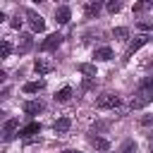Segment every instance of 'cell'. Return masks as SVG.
<instances>
[{
  "mask_svg": "<svg viewBox=\"0 0 153 153\" xmlns=\"http://www.w3.org/2000/svg\"><path fill=\"white\" fill-rule=\"evenodd\" d=\"M148 103H153V91H148V88H136V93H134L131 100H129V108H131V110H141V108H146Z\"/></svg>",
  "mask_w": 153,
  "mask_h": 153,
  "instance_id": "6da1fadb",
  "label": "cell"
},
{
  "mask_svg": "<svg viewBox=\"0 0 153 153\" xmlns=\"http://www.w3.org/2000/svg\"><path fill=\"white\" fill-rule=\"evenodd\" d=\"M117 105H120V96L112 93V91H105V93H100L96 98V108L98 110H115Z\"/></svg>",
  "mask_w": 153,
  "mask_h": 153,
  "instance_id": "7a4b0ae2",
  "label": "cell"
},
{
  "mask_svg": "<svg viewBox=\"0 0 153 153\" xmlns=\"http://www.w3.org/2000/svg\"><path fill=\"white\" fill-rule=\"evenodd\" d=\"M17 134H19V120H17V117L5 120V124H2V129H0V141H12Z\"/></svg>",
  "mask_w": 153,
  "mask_h": 153,
  "instance_id": "3957f363",
  "label": "cell"
},
{
  "mask_svg": "<svg viewBox=\"0 0 153 153\" xmlns=\"http://www.w3.org/2000/svg\"><path fill=\"white\" fill-rule=\"evenodd\" d=\"M38 131H41V124H38V122H31V124H26L24 129H19V136H22L26 143H31V141L38 139Z\"/></svg>",
  "mask_w": 153,
  "mask_h": 153,
  "instance_id": "277c9868",
  "label": "cell"
},
{
  "mask_svg": "<svg viewBox=\"0 0 153 153\" xmlns=\"http://www.w3.org/2000/svg\"><path fill=\"white\" fill-rule=\"evenodd\" d=\"M26 22H29V26H31V31H43L45 29V22H43V17L38 14V12H33V10H26Z\"/></svg>",
  "mask_w": 153,
  "mask_h": 153,
  "instance_id": "5b68a950",
  "label": "cell"
},
{
  "mask_svg": "<svg viewBox=\"0 0 153 153\" xmlns=\"http://www.w3.org/2000/svg\"><path fill=\"white\" fill-rule=\"evenodd\" d=\"M148 41H151V36H148V33H143V36H136V38H134V41L129 43V48H127V53H124V57L129 60V57H131V55H134L136 50H141V48H143V45H146Z\"/></svg>",
  "mask_w": 153,
  "mask_h": 153,
  "instance_id": "8992f818",
  "label": "cell"
},
{
  "mask_svg": "<svg viewBox=\"0 0 153 153\" xmlns=\"http://www.w3.org/2000/svg\"><path fill=\"white\" fill-rule=\"evenodd\" d=\"M60 43H62V36H60V33H50V36H45V41L41 43V50H43V53L57 50V48H60Z\"/></svg>",
  "mask_w": 153,
  "mask_h": 153,
  "instance_id": "52a82bcc",
  "label": "cell"
},
{
  "mask_svg": "<svg viewBox=\"0 0 153 153\" xmlns=\"http://www.w3.org/2000/svg\"><path fill=\"white\" fill-rule=\"evenodd\" d=\"M33 69H36V72L43 76V74H50V72L55 69V65H53V62H48L45 57H36V62H33Z\"/></svg>",
  "mask_w": 153,
  "mask_h": 153,
  "instance_id": "ba28073f",
  "label": "cell"
},
{
  "mask_svg": "<svg viewBox=\"0 0 153 153\" xmlns=\"http://www.w3.org/2000/svg\"><path fill=\"white\" fill-rule=\"evenodd\" d=\"M31 45H33L31 33H22V36H19V43H17V53H19V55H24V53H29V50H31Z\"/></svg>",
  "mask_w": 153,
  "mask_h": 153,
  "instance_id": "9c48e42d",
  "label": "cell"
},
{
  "mask_svg": "<svg viewBox=\"0 0 153 153\" xmlns=\"http://www.w3.org/2000/svg\"><path fill=\"white\" fill-rule=\"evenodd\" d=\"M100 7H103V2H100V0H88L84 12H86V17H88V19H93V17H98V14H100Z\"/></svg>",
  "mask_w": 153,
  "mask_h": 153,
  "instance_id": "30bf717a",
  "label": "cell"
},
{
  "mask_svg": "<svg viewBox=\"0 0 153 153\" xmlns=\"http://www.w3.org/2000/svg\"><path fill=\"white\" fill-rule=\"evenodd\" d=\"M43 108H45V105H43L41 100H26V103H24V112H26V115H38V112H43Z\"/></svg>",
  "mask_w": 153,
  "mask_h": 153,
  "instance_id": "8fae6325",
  "label": "cell"
},
{
  "mask_svg": "<svg viewBox=\"0 0 153 153\" xmlns=\"http://www.w3.org/2000/svg\"><path fill=\"white\" fill-rule=\"evenodd\" d=\"M69 17H72V12H69V7H67V5H62V7H57V10H55V22H57V24H67V22H69Z\"/></svg>",
  "mask_w": 153,
  "mask_h": 153,
  "instance_id": "7c38bea8",
  "label": "cell"
},
{
  "mask_svg": "<svg viewBox=\"0 0 153 153\" xmlns=\"http://www.w3.org/2000/svg\"><path fill=\"white\" fill-rule=\"evenodd\" d=\"M76 69H79V72H81L86 79H96V76H98V72H96V65H91V62H81Z\"/></svg>",
  "mask_w": 153,
  "mask_h": 153,
  "instance_id": "4fadbf2b",
  "label": "cell"
},
{
  "mask_svg": "<svg viewBox=\"0 0 153 153\" xmlns=\"http://www.w3.org/2000/svg\"><path fill=\"white\" fill-rule=\"evenodd\" d=\"M69 127H72V120H69V117H60V120L53 124L55 134H67V131H69Z\"/></svg>",
  "mask_w": 153,
  "mask_h": 153,
  "instance_id": "5bb4252c",
  "label": "cell"
},
{
  "mask_svg": "<svg viewBox=\"0 0 153 153\" xmlns=\"http://www.w3.org/2000/svg\"><path fill=\"white\" fill-rule=\"evenodd\" d=\"M88 143H91L96 151H108V148H110V141L103 139V136H88Z\"/></svg>",
  "mask_w": 153,
  "mask_h": 153,
  "instance_id": "9a60e30c",
  "label": "cell"
},
{
  "mask_svg": "<svg viewBox=\"0 0 153 153\" xmlns=\"http://www.w3.org/2000/svg\"><path fill=\"white\" fill-rule=\"evenodd\" d=\"M45 88V81L43 79H38V81H26L24 84V93H38V91H43Z\"/></svg>",
  "mask_w": 153,
  "mask_h": 153,
  "instance_id": "2e32d148",
  "label": "cell"
},
{
  "mask_svg": "<svg viewBox=\"0 0 153 153\" xmlns=\"http://www.w3.org/2000/svg\"><path fill=\"white\" fill-rule=\"evenodd\" d=\"M93 57H96L98 62H108V60H112V50H110L108 45H103V48H98V50L93 53Z\"/></svg>",
  "mask_w": 153,
  "mask_h": 153,
  "instance_id": "e0dca14e",
  "label": "cell"
},
{
  "mask_svg": "<svg viewBox=\"0 0 153 153\" xmlns=\"http://www.w3.org/2000/svg\"><path fill=\"white\" fill-rule=\"evenodd\" d=\"M72 98V88L69 86H65V88H60L57 93H55V100H60V103H67Z\"/></svg>",
  "mask_w": 153,
  "mask_h": 153,
  "instance_id": "ac0fdd59",
  "label": "cell"
},
{
  "mask_svg": "<svg viewBox=\"0 0 153 153\" xmlns=\"http://www.w3.org/2000/svg\"><path fill=\"white\" fill-rule=\"evenodd\" d=\"M151 7H153V0H139V2H134V12L136 14H141V12L151 10Z\"/></svg>",
  "mask_w": 153,
  "mask_h": 153,
  "instance_id": "d6986e66",
  "label": "cell"
},
{
  "mask_svg": "<svg viewBox=\"0 0 153 153\" xmlns=\"http://www.w3.org/2000/svg\"><path fill=\"white\" fill-rule=\"evenodd\" d=\"M120 7H122V2H120V0H108V2H105V10H108L110 14L120 12Z\"/></svg>",
  "mask_w": 153,
  "mask_h": 153,
  "instance_id": "ffe728a7",
  "label": "cell"
},
{
  "mask_svg": "<svg viewBox=\"0 0 153 153\" xmlns=\"http://www.w3.org/2000/svg\"><path fill=\"white\" fill-rule=\"evenodd\" d=\"M120 153H136V143H134L131 139H127V141L122 143V148H120Z\"/></svg>",
  "mask_w": 153,
  "mask_h": 153,
  "instance_id": "44dd1931",
  "label": "cell"
},
{
  "mask_svg": "<svg viewBox=\"0 0 153 153\" xmlns=\"http://www.w3.org/2000/svg\"><path fill=\"white\" fill-rule=\"evenodd\" d=\"M10 53H12V45L7 41H0V60L2 57H10Z\"/></svg>",
  "mask_w": 153,
  "mask_h": 153,
  "instance_id": "7402d4cb",
  "label": "cell"
},
{
  "mask_svg": "<svg viewBox=\"0 0 153 153\" xmlns=\"http://www.w3.org/2000/svg\"><path fill=\"white\" fill-rule=\"evenodd\" d=\"M112 36H115V38H120V41H124V38L129 36V29H124V26H117V29L112 31Z\"/></svg>",
  "mask_w": 153,
  "mask_h": 153,
  "instance_id": "603a6c76",
  "label": "cell"
},
{
  "mask_svg": "<svg viewBox=\"0 0 153 153\" xmlns=\"http://www.w3.org/2000/svg\"><path fill=\"white\" fill-rule=\"evenodd\" d=\"M139 88H148V91H153V76H146V79L139 84Z\"/></svg>",
  "mask_w": 153,
  "mask_h": 153,
  "instance_id": "cb8c5ba5",
  "label": "cell"
},
{
  "mask_svg": "<svg viewBox=\"0 0 153 153\" xmlns=\"http://www.w3.org/2000/svg\"><path fill=\"white\" fill-rule=\"evenodd\" d=\"M141 127H153V115H143L141 117Z\"/></svg>",
  "mask_w": 153,
  "mask_h": 153,
  "instance_id": "d4e9b609",
  "label": "cell"
},
{
  "mask_svg": "<svg viewBox=\"0 0 153 153\" xmlns=\"http://www.w3.org/2000/svg\"><path fill=\"white\" fill-rule=\"evenodd\" d=\"M93 84H96V79H84V81H81V88H84V91H88Z\"/></svg>",
  "mask_w": 153,
  "mask_h": 153,
  "instance_id": "484cf974",
  "label": "cell"
},
{
  "mask_svg": "<svg viewBox=\"0 0 153 153\" xmlns=\"http://www.w3.org/2000/svg\"><path fill=\"white\" fill-rule=\"evenodd\" d=\"M110 124L108 122H98V124H93V131H103V129H108Z\"/></svg>",
  "mask_w": 153,
  "mask_h": 153,
  "instance_id": "4316f807",
  "label": "cell"
},
{
  "mask_svg": "<svg viewBox=\"0 0 153 153\" xmlns=\"http://www.w3.org/2000/svg\"><path fill=\"white\" fill-rule=\"evenodd\" d=\"M10 24H12V29H22V19H19V17H12Z\"/></svg>",
  "mask_w": 153,
  "mask_h": 153,
  "instance_id": "83f0119b",
  "label": "cell"
},
{
  "mask_svg": "<svg viewBox=\"0 0 153 153\" xmlns=\"http://www.w3.org/2000/svg\"><path fill=\"white\" fill-rule=\"evenodd\" d=\"M5 79H7V74H5V69H2V67H0V84H2V81H5Z\"/></svg>",
  "mask_w": 153,
  "mask_h": 153,
  "instance_id": "f1b7e54d",
  "label": "cell"
},
{
  "mask_svg": "<svg viewBox=\"0 0 153 153\" xmlns=\"http://www.w3.org/2000/svg\"><path fill=\"white\" fill-rule=\"evenodd\" d=\"M62 153H81V151H74V148H67V151H62Z\"/></svg>",
  "mask_w": 153,
  "mask_h": 153,
  "instance_id": "f546056e",
  "label": "cell"
},
{
  "mask_svg": "<svg viewBox=\"0 0 153 153\" xmlns=\"http://www.w3.org/2000/svg\"><path fill=\"white\" fill-rule=\"evenodd\" d=\"M5 19H7V17H5V12H0V24H2Z\"/></svg>",
  "mask_w": 153,
  "mask_h": 153,
  "instance_id": "4dcf8cb0",
  "label": "cell"
},
{
  "mask_svg": "<svg viewBox=\"0 0 153 153\" xmlns=\"http://www.w3.org/2000/svg\"><path fill=\"white\" fill-rule=\"evenodd\" d=\"M5 115H7V112H2V110H0V122H2V120H5Z\"/></svg>",
  "mask_w": 153,
  "mask_h": 153,
  "instance_id": "1f68e13d",
  "label": "cell"
},
{
  "mask_svg": "<svg viewBox=\"0 0 153 153\" xmlns=\"http://www.w3.org/2000/svg\"><path fill=\"white\" fill-rule=\"evenodd\" d=\"M33 2H45V0H33Z\"/></svg>",
  "mask_w": 153,
  "mask_h": 153,
  "instance_id": "d6a6232c",
  "label": "cell"
},
{
  "mask_svg": "<svg viewBox=\"0 0 153 153\" xmlns=\"http://www.w3.org/2000/svg\"><path fill=\"white\" fill-rule=\"evenodd\" d=\"M148 67H151V72H153V62H151V65H148Z\"/></svg>",
  "mask_w": 153,
  "mask_h": 153,
  "instance_id": "836d02e7",
  "label": "cell"
},
{
  "mask_svg": "<svg viewBox=\"0 0 153 153\" xmlns=\"http://www.w3.org/2000/svg\"><path fill=\"white\" fill-rule=\"evenodd\" d=\"M151 153H153V146H151Z\"/></svg>",
  "mask_w": 153,
  "mask_h": 153,
  "instance_id": "e575fe53",
  "label": "cell"
}]
</instances>
